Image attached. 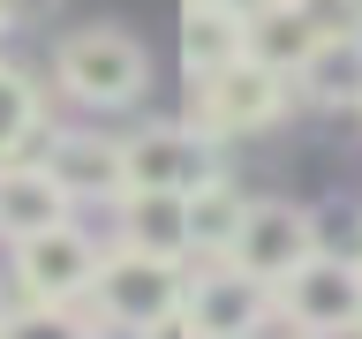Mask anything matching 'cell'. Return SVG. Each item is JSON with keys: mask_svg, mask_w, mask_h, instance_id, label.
Returning a JSON list of instances; mask_svg holds the SVG:
<instances>
[{"mask_svg": "<svg viewBox=\"0 0 362 339\" xmlns=\"http://www.w3.org/2000/svg\"><path fill=\"white\" fill-rule=\"evenodd\" d=\"M53 76L83 106H136L144 83H151V61H144V45L129 30H76L53 53Z\"/></svg>", "mask_w": 362, "mask_h": 339, "instance_id": "277c9868", "label": "cell"}, {"mask_svg": "<svg viewBox=\"0 0 362 339\" xmlns=\"http://www.w3.org/2000/svg\"><path fill=\"white\" fill-rule=\"evenodd\" d=\"M45 16H61V0H0V23L8 30H38Z\"/></svg>", "mask_w": 362, "mask_h": 339, "instance_id": "ac0fdd59", "label": "cell"}, {"mask_svg": "<svg viewBox=\"0 0 362 339\" xmlns=\"http://www.w3.org/2000/svg\"><path fill=\"white\" fill-rule=\"evenodd\" d=\"M98 324H121V332H151L158 316L189 309V264L166 256V249H136L121 242L113 256H98V279L83 294Z\"/></svg>", "mask_w": 362, "mask_h": 339, "instance_id": "6da1fadb", "label": "cell"}, {"mask_svg": "<svg viewBox=\"0 0 362 339\" xmlns=\"http://www.w3.org/2000/svg\"><path fill=\"white\" fill-rule=\"evenodd\" d=\"M211 8H226V16H242V23H249L257 8H264V0H211Z\"/></svg>", "mask_w": 362, "mask_h": 339, "instance_id": "d6986e66", "label": "cell"}, {"mask_svg": "<svg viewBox=\"0 0 362 339\" xmlns=\"http://www.w3.org/2000/svg\"><path fill=\"white\" fill-rule=\"evenodd\" d=\"M121 242L136 249H189V196H158V189H121Z\"/></svg>", "mask_w": 362, "mask_h": 339, "instance_id": "5bb4252c", "label": "cell"}, {"mask_svg": "<svg viewBox=\"0 0 362 339\" xmlns=\"http://www.w3.org/2000/svg\"><path fill=\"white\" fill-rule=\"evenodd\" d=\"M272 309H279V324H294L302 339L362 332V264H355V256H325V249H317L294 279L272 287Z\"/></svg>", "mask_w": 362, "mask_h": 339, "instance_id": "3957f363", "label": "cell"}, {"mask_svg": "<svg viewBox=\"0 0 362 339\" xmlns=\"http://www.w3.org/2000/svg\"><path fill=\"white\" fill-rule=\"evenodd\" d=\"M325 30H332V23H317V0H264V8L242 23V45H249V61L279 68V76L294 83Z\"/></svg>", "mask_w": 362, "mask_h": 339, "instance_id": "9c48e42d", "label": "cell"}, {"mask_svg": "<svg viewBox=\"0 0 362 339\" xmlns=\"http://www.w3.org/2000/svg\"><path fill=\"white\" fill-rule=\"evenodd\" d=\"M189 316H197V332H219V339H257L264 324H279L272 287L249 279L242 264H226V256L211 271H189Z\"/></svg>", "mask_w": 362, "mask_h": 339, "instance_id": "ba28073f", "label": "cell"}, {"mask_svg": "<svg viewBox=\"0 0 362 339\" xmlns=\"http://www.w3.org/2000/svg\"><path fill=\"white\" fill-rule=\"evenodd\" d=\"M0 339H98V324L76 316V302H30V309L0 316Z\"/></svg>", "mask_w": 362, "mask_h": 339, "instance_id": "e0dca14e", "label": "cell"}, {"mask_svg": "<svg viewBox=\"0 0 362 339\" xmlns=\"http://www.w3.org/2000/svg\"><path fill=\"white\" fill-rule=\"evenodd\" d=\"M68 219V189L53 181L45 158H8L0 166V234H38V226Z\"/></svg>", "mask_w": 362, "mask_h": 339, "instance_id": "8fae6325", "label": "cell"}, {"mask_svg": "<svg viewBox=\"0 0 362 339\" xmlns=\"http://www.w3.org/2000/svg\"><path fill=\"white\" fill-rule=\"evenodd\" d=\"M287 76L279 68H264V61H234V68H219V76H197V106H204V129L211 136H257V129H272L279 113H287Z\"/></svg>", "mask_w": 362, "mask_h": 339, "instance_id": "52a82bcc", "label": "cell"}, {"mask_svg": "<svg viewBox=\"0 0 362 339\" xmlns=\"http://www.w3.org/2000/svg\"><path fill=\"white\" fill-rule=\"evenodd\" d=\"M302 90L317 106H362V30H325L317 53L302 61Z\"/></svg>", "mask_w": 362, "mask_h": 339, "instance_id": "7c38bea8", "label": "cell"}, {"mask_svg": "<svg viewBox=\"0 0 362 339\" xmlns=\"http://www.w3.org/2000/svg\"><path fill=\"white\" fill-rule=\"evenodd\" d=\"M355 339H362V332H355Z\"/></svg>", "mask_w": 362, "mask_h": 339, "instance_id": "603a6c76", "label": "cell"}, {"mask_svg": "<svg viewBox=\"0 0 362 339\" xmlns=\"http://www.w3.org/2000/svg\"><path fill=\"white\" fill-rule=\"evenodd\" d=\"M317 256V219L302 203H249L242 226H234V242H226V264H242L249 279H294V271Z\"/></svg>", "mask_w": 362, "mask_h": 339, "instance_id": "5b68a950", "label": "cell"}, {"mask_svg": "<svg viewBox=\"0 0 362 339\" xmlns=\"http://www.w3.org/2000/svg\"><path fill=\"white\" fill-rule=\"evenodd\" d=\"M249 45H242V16H226V8H211V0H189L181 8V68L189 76H219V68H234Z\"/></svg>", "mask_w": 362, "mask_h": 339, "instance_id": "4fadbf2b", "label": "cell"}, {"mask_svg": "<svg viewBox=\"0 0 362 339\" xmlns=\"http://www.w3.org/2000/svg\"><path fill=\"white\" fill-rule=\"evenodd\" d=\"M197 339H219V332H197Z\"/></svg>", "mask_w": 362, "mask_h": 339, "instance_id": "44dd1931", "label": "cell"}, {"mask_svg": "<svg viewBox=\"0 0 362 339\" xmlns=\"http://www.w3.org/2000/svg\"><path fill=\"white\" fill-rule=\"evenodd\" d=\"M45 166H53V181L68 189V203H106V196L129 189V181H121V143H113V136H90V129L53 136Z\"/></svg>", "mask_w": 362, "mask_h": 339, "instance_id": "30bf717a", "label": "cell"}, {"mask_svg": "<svg viewBox=\"0 0 362 339\" xmlns=\"http://www.w3.org/2000/svg\"><path fill=\"white\" fill-rule=\"evenodd\" d=\"M98 256L106 249L90 242L76 219H53V226H38V234L16 242V279H23L30 302H83L90 279H98Z\"/></svg>", "mask_w": 362, "mask_h": 339, "instance_id": "8992f818", "label": "cell"}, {"mask_svg": "<svg viewBox=\"0 0 362 339\" xmlns=\"http://www.w3.org/2000/svg\"><path fill=\"white\" fill-rule=\"evenodd\" d=\"M0 30H8V23H0Z\"/></svg>", "mask_w": 362, "mask_h": 339, "instance_id": "7402d4cb", "label": "cell"}, {"mask_svg": "<svg viewBox=\"0 0 362 339\" xmlns=\"http://www.w3.org/2000/svg\"><path fill=\"white\" fill-rule=\"evenodd\" d=\"M121 181L129 189H158V196H197L211 181H226V158H219V136L204 129H181V121H158L144 136H121Z\"/></svg>", "mask_w": 362, "mask_h": 339, "instance_id": "7a4b0ae2", "label": "cell"}, {"mask_svg": "<svg viewBox=\"0 0 362 339\" xmlns=\"http://www.w3.org/2000/svg\"><path fill=\"white\" fill-rule=\"evenodd\" d=\"M38 121H45V106H38V83H30L23 68H8V61H0V166L30 151Z\"/></svg>", "mask_w": 362, "mask_h": 339, "instance_id": "9a60e30c", "label": "cell"}, {"mask_svg": "<svg viewBox=\"0 0 362 339\" xmlns=\"http://www.w3.org/2000/svg\"><path fill=\"white\" fill-rule=\"evenodd\" d=\"M347 8H355V16H362V0H347Z\"/></svg>", "mask_w": 362, "mask_h": 339, "instance_id": "ffe728a7", "label": "cell"}, {"mask_svg": "<svg viewBox=\"0 0 362 339\" xmlns=\"http://www.w3.org/2000/svg\"><path fill=\"white\" fill-rule=\"evenodd\" d=\"M249 203L226 189V181H211V189H197L189 196V249H204V256H226V242H234V226H242Z\"/></svg>", "mask_w": 362, "mask_h": 339, "instance_id": "2e32d148", "label": "cell"}]
</instances>
